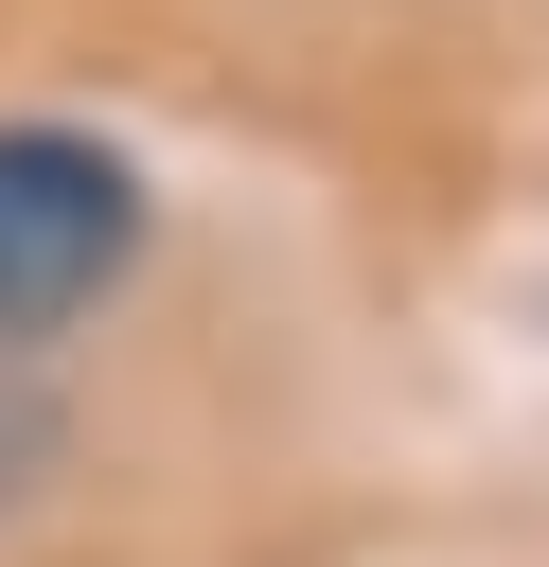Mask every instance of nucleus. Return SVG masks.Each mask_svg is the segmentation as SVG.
I'll return each mask as SVG.
<instances>
[{
  "label": "nucleus",
  "mask_w": 549,
  "mask_h": 567,
  "mask_svg": "<svg viewBox=\"0 0 549 567\" xmlns=\"http://www.w3.org/2000/svg\"><path fill=\"white\" fill-rule=\"evenodd\" d=\"M124 248H142V177L71 124H0V337L71 319Z\"/></svg>",
  "instance_id": "1"
}]
</instances>
